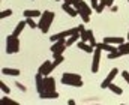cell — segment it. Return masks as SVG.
<instances>
[{
  "label": "cell",
  "mask_w": 129,
  "mask_h": 105,
  "mask_svg": "<svg viewBox=\"0 0 129 105\" xmlns=\"http://www.w3.org/2000/svg\"><path fill=\"white\" fill-rule=\"evenodd\" d=\"M53 21H54V12L45 11V12H42V15H41V20H39V23H38V29H39L42 33H47V32L50 30Z\"/></svg>",
  "instance_id": "1"
},
{
  "label": "cell",
  "mask_w": 129,
  "mask_h": 105,
  "mask_svg": "<svg viewBox=\"0 0 129 105\" xmlns=\"http://www.w3.org/2000/svg\"><path fill=\"white\" fill-rule=\"evenodd\" d=\"M62 84L64 86H72V87H81L83 86V78L80 74H71L64 72L62 75Z\"/></svg>",
  "instance_id": "2"
},
{
  "label": "cell",
  "mask_w": 129,
  "mask_h": 105,
  "mask_svg": "<svg viewBox=\"0 0 129 105\" xmlns=\"http://www.w3.org/2000/svg\"><path fill=\"white\" fill-rule=\"evenodd\" d=\"M20 51V39L15 35H9L6 38V53L8 54H15Z\"/></svg>",
  "instance_id": "3"
},
{
  "label": "cell",
  "mask_w": 129,
  "mask_h": 105,
  "mask_svg": "<svg viewBox=\"0 0 129 105\" xmlns=\"http://www.w3.org/2000/svg\"><path fill=\"white\" fill-rule=\"evenodd\" d=\"M66 48H68V47H66V39H57L56 42H53L51 51H53L54 59H56L57 56H62V54H63V51L66 50Z\"/></svg>",
  "instance_id": "4"
},
{
  "label": "cell",
  "mask_w": 129,
  "mask_h": 105,
  "mask_svg": "<svg viewBox=\"0 0 129 105\" xmlns=\"http://www.w3.org/2000/svg\"><path fill=\"white\" fill-rule=\"evenodd\" d=\"M101 53H102V48L96 47L95 51H93V62H92V72L96 74L99 71V63H101Z\"/></svg>",
  "instance_id": "5"
},
{
  "label": "cell",
  "mask_w": 129,
  "mask_h": 105,
  "mask_svg": "<svg viewBox=\"0 0 129 105\" xmlns=\"http://www.w3.org/2000/svg\"><path fill=\"white\" fill-rule=\"evenodd\" d=\"M117 74H119V69H117V68H113V69L110 71V74L105 77V80L101 83V87H102V89H107V87L113 83V80L117 77Z\"/></svg>",
  "instance_id": "6"
},
{
  "label": "cell",
  "mask_w": 129,
  "mask_h": 105,
  "mask_svg": "<svg viewBox=\"0 0 129 105\" xmlns=\"http://www.w3.org/2000/svg\"><path fill=\"white\" fill-rule=\"evenodd\" d=\"M51 72H53V69H51V62H48V60H45V62L39 66V69H38V74H41V75H44V77H48Z\"/></svg>",
  "instance_id": "7"
},
{
  "label": "cell",
  "mask_w": 129,
  "mask_h": 105,
  "mask_svg": "<svg viewBox=\"0 0 129 105\" xmlns=\"http://www.w3.org/2000/svg\"><path fill=\"white\" fill-rule=\"evenodd\" d=\"M74 6L78 9V12H84V14H89V15H92V9H93V8H92V6H89L86 2H83V0H81V2H77Z\"/></svg>",
  "instance_id": "8"
},
{
  "label": "cell",
  "mask_w": 129,
  "mask_h": 105,
  "mask_svg": "<svg viewBox=\"0 0 129 105\" xmlns=\"http://www.w3.org/2000/svg\"><path fill=\"white\" fill-rule=\"evenodd\" d=\"M62 9H63L64 12L69 15V17H77V15H80V12H78V9L74 6V5H69V3H63V6H62Z\"/></svg>",
  "instance_id": "9"
},
{
  "label": "cell",
  "mask_w": 129,
  "mask_h": 105,
  "mask_svg": "<svg viewBox=\"0 0 129 105\" xmlns=\"http://www.w3.org/2000/svg\"><path fill=\"white\" fill-rule=\"evenodd\" d=\"M39 98L41 99H57L59 98V92L57 90H47V92L39 93Z\"/></svg>",
  "instance_id": "10"
},
{
  "label": "cell",
  "mask_w": 129,
  "mask_h": 105,
  "mask_svg": "<svg viewBox=\"0 0 129 105\" xmlns=\"http://www.w3.org/2000/svg\"><path fill=\"white\" fill-rule=\"evenodd\" d=\"M104 42H108V44H113V45H120L125 42V38H120V36H108V38H104Z\"/></svg>",
  "instance_id": "11"
},
{
  "label": "cell",
  "mask_w": 129,
  "mask_h": 105,
  "mask_svg": "<svg viewBox=\"0 0 129 105\" xmlns=\"http://www.w3.org/2000/svg\"><path fill=\"white\" fill-rule=\"evenodd\" d=\"M78 48L80 50H83V51H86V53H89V54H93V47L89 44V42H84V41H81L80 39V42H78Z\"/></svg>",
  "instance_id": "12"
},
{
  "label": "cell",
  "mask_w": 129,
  "mask_h": 105,
  "mask_svg": "<svg viewBox=\"0 0 129 105\" xmlns=\"http://www.w3.org/2000/svg\"><path fill=\"white\" fill-rule=\"evenodd\" d=\"M23 15H24L26 18H36V17H41L42 12L38 11V9H26V11L23 12Z\"/></svg>",
  "instance_id": "13"
},
{
  "label": "cell",
  "mask_w": 129,
  "mask_h": 105,
  "mask_svg": "<svg viewBox=\"0 0 129 105\" xmlns=\"http://www.w3.org/2000/svg\"><path fill=\"white\" fill-rule=\"evenodd\" d=\"M2 74L3 75H11V77H18L21 74V71L17 69V68H3L2 69Z\"/></svg>",
  "instance_id": "14"
},
{
  "label": "cell",
  "mask_w": 129,
  "mask_h": 105,
  "mask_svg": "<svg viewBox=\"0 0 129 105\" xmlns=\"http://www.w3.org/2000/svg\"><path fill=\"white\" fill-rule=\"evenodd\" d=\"M81 39V35H80V32L78 33H74V35H71L68 39H66V47H71V45H74L75 42H78Z\"/></svg>",
  "instance_id": "15"
},
{
  "label": "cell",
  "mask_w": 129,
  "mask_h": 105,
  "mask_svg": "<svg viewBox=\"0 0 129 105\" xmlns=\"http://www.w3.org/2000/svg\"><path fill=\"white\" fill-rule=\"evenodd\" d=\"M26 26H27V23H26V21H20V23L15 26V29H14V33H12V35H15V36H18V38H20V35L23 33V30H24V27H26Z\"/></svg>",
  "instance_id": "16"
},
{
  "label": "cell",
  "mask_w": 129,
  "mask_h": 105,
  "mask_svg": "<svg viewBox=\"0 0 129 105\" xmlns=\"http://www.w3.org/2000/svg\"><path fill=\"white\" fill-rule=\"evenodd\" d=\"M119 47V51L123 54V56H128L129 54V42H123V44H120V45H117Z\"/></svg>",
  "instance_id": "17"
},
{
  "label": "cell",
  "mask_w": 129,
  "mask_h": 105,
  "mask_svg": "<svg viewBox=\"0 0 129 105\" xmlns=\"http://www.w3.org/2000/svg\"><path fill=\"white\" fill-rule=\"evenodd\" d=\"M108 89H110V90H111L113 93H116V95H122V93H123L122 87H119L117 84H113V83H111V84L108 86Z\"/></svg>",
  "instance_id": "18"
},
{
  "label": "cell",
  "mask_w": 129,
  "mask_h": 105,
  "mask_svg": "<svg viewBox=\"0 0 129 105\" xmlns=\"http://www.w3.org/2000/svg\"><path fill=\"white\" fill-rule=\"evenodd\" d=\"M63 60H64L63 56H57V57L54 59V62L51 63V69L54 71L56 68H57V66H59V65H62V63H63Z\"/></svg>",
  "instance_id": "19"
},
{
  "label": "cell",
  "mask_w": 129,
  "mask_h": 105,
  "mask_svg": "<svg viewBox=\"0 0 129 105\" xmlns=\"http://www.w3.org/2000/svg\"><path fill=\"white\" fill-rule=\"evenodd\" d=\"M107 6V0H99V5H98V9H96V14H102L104 9Z\"/></svg>",
  "instance_id": "20"
},
{
  "label": "cell",
  "mask_w": 129,
  "mask_h": 105,
  "mask_svg": "<svg viewBox=\"0 0 129 105\" xmlns=\"http://www.w3.org/2000/svg\"><path fill=\"white\" fill-rule=\"evenodd\" d=\"M120 56H123L119 50L117 51H113V53H108V59H111V60H114V59H119Z\"/></svg>",
  "instance_id": "21"
},
{
  "label": "cell",
  "mask_w": 129,
  "mask_h": 105,
  "mask_svg": "<svg viewBox=\"0 0 129 105\" xmlns=\"http://www.w3.org/2000/svg\"><path fill=\"white\" fill-rule=\"evenodd\" d=\"M0 89H2V92H3V95H9V93H11V89H9L3 81L0 83Z\"/></svg>",
  "instance_id": "22"
},
{
  "label": "cell",
  "mask_w": 129,
  "mask_h": 105,
  "mask_svg": "<svg viewBox=\"0 0 129 105\" xmlns=\"http://www.w3.org/2000/svg\"><path fill=\"white\" fill-rule=\"evenodd\" d=\"M12 15V9H5V11H2V14H0V18L3 20V18H6V17H11Z\"/></svg>",
  "instance_id": "23"
},
{
  "label": "cell",
  "mask_w": 129,
  "mask_h": 105,
  "mask_svg": "<svg viewBox=\"0 0 129 105\" xmlns=\"http://www.w3.org/2000/svg\"><path fill=\"white\" fill-rule=\"evenodd\" d=\"M80 17H81V20H83V23H84V24L90 21V15H89V14H84V12H80Z\"/></svg>",
  "instance_id": "24"
},
{
  "label": "cell",
  "mask_w": 129,
  "mask_h": 105,
  "mask_svg": "<svg viewBox=\"0 0 129 105\" xmlns=\"http://www.w3.org/2000/svg\"><path fill=\"white\" fill-rule=\"evenodd\" d=\"M26 23H27V26H29L30 29H36V27H38V24L33 21V18H26Z\"/></svg>",
  "instance_id": "25"
},
{
  "label": "cell",
  "mask_w": 129,
  "mask_h": 105,
  "mask_svg": "<svg viewBox=\"0 0 129 105\" xmlns=\"http://www.w3.org/2000/svg\"><path fill=\"white\" fill-rule=\"evenodd\" d=\"M122 77H123V80L129 84V72L128 71H123V72H122Z\"/></svg>",
  "instance_id": "26"
},
{
  "label": "cell",
  "mask_w": 129,
  "mask_h": 105,
  "mask_svg": "<svg viewBox=\"0 0 129 105\" xmlns=\"http://www.w3.org/2000/svg\"><path fill=\"white\" fill-rule=\"evenodd\" d=\"M2 101H3V102H6V104H8V102H9V104H17L15 101H12V99H9V98H6V96H2Z\"/></svg>",
  "instance_id": "27"
},
{
  "label": "cell",
  "mask_w": 129,
  "mask_h": 105,
  "mask_svg": "<svg viewBox=\"0 0 129 105\" xmlns=\"http://www.w3.org/2000/svg\"><path fill=\"white\" fill-rule=\"evenodd\" d=\"M15 86H17V87H18V89H20L21 92H26V90H27V89H26V87H24V86H23L21 83H15Z\"/></svg>",
  "instance_id": "28"
},
{
  "label": "cell",
  "mask_w": 129,
  "mask_h": 105,
  "mask_svg": "<svg viewBox=\"0 0 129 105\" xmlns=\"http://www.w3.org/2000/svg\"><path fill=\"white\" fill-rule=\"evenodd\" d=\"M113 3H114V0H107V6H110V8H111V6H113Z\"/></svg>",
  "instance_id": "29"
},
{
  "label": "cell",
  "mask_w": 129,
  "mask_h": 105,
  "mask_svg": "<svg viewBox=\"0 0 129 105\" xmlns=\"http://www.w3.org/2000/svg\"><path fill=\"white\" fill-rule=\"evenodd\" d=\"M117 9H119V8H117V6H114V5H113V6H111V12H117Z\"/></svg>",
  "instance_id": "30"
},
{
  "label": "cell",
  "mask_w": 129,
  "mask_h": 105,
  "mask_svg": "<svg viewBox=\"0 0 129 105\" xmlns=\"http://www.w3.org/2000/svg\"><path fill=\"white\" fill-rule=\"evenodd\" d=\"M68 105H75V101H74V99H69V101H68Z\"/></svg>",
  "instance_id": "31"
},
{
  "label": "cell",
  "mask_w": 129,
  "mask_h": 105,
  "mask_svg": "<svg viewBox=\"0 0 129 105\" xmlns=\"http://www.w3.org/2000/svg\"><path fill=\"white\" fill-rule=\"evenodd\" d=\"M77 2H81V0H72V5H75Z\"/></svg>",
  "instance_id": "32"
},
{
  "label": "cell",
  "mask_w": 129,
  "mask_h": 105,
  "mask_svg": "<svg viewBox=\"0 0 129 105\" xmlns=\"http://www.w3.org/2000/svg\"><path fill=\"white\" fill-rule=\"evenodd\" d=\"M90 2H99V0H90Z\"/></svg>",
  "instance_id": "33"
},
{
  "label": "cell",
  "mask_w": 129,
  "mask_h": 105,
  "mask_svg": "<svg viewBox=\"0 0 129 105\" xmlns=\"http://www.w3.org/2000/svg\"><path fill=\"white\" fill-rule=\"evenodd\" d=\"M128 41H129V32H128Z\"/></svg>",
  "instance_id": "34"
},
{
  "label": "cell",
  "mask_w": 129,
  "mask_h": 105,
  "mask_svg": "<svg viewBox=\"0 0 129 105\" xmlns=\"http://www.w3.org/2000/svg\"><path fill=\"white\" fill-rule=\"evenodd\" d=\"M56 2H60V0H56Z\"/></svg>",
  "instance_id": "35"
},
{
  "label": "cell",
  "mask_w": 129,
  "mask_h": 105,
  "mask_svg": "<svg viewBox=\"0 0 129 105\" xmlns=\"http://www.w3.org/2000/svg\"><path fill=\"white\" fill-rule=\"evenodd\" d=\"M128 2H129V0H128Z\"/></svg>",
  "instance_id": "36"
}]
</instances>
